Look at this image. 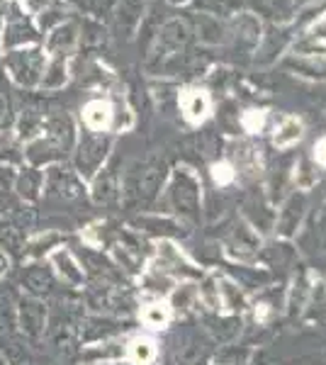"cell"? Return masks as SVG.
I'll return each mask as SVG.
<instances>
[{"instance_id": "obj_13", "label": "cell", "mask_w": 326, "mask_h": 365, "mask_svg": "<svg viewBox=\"0 0 326 365\" xmlns=\"http://www.w3.org/2000/svg\"><path fill=\"white\" fill-rule=\"evenodd\" d=\"M20 187H22V195H25V197H29V200H32V197H37V187H39V175H32V178H29V175H27V178H25V175H22V180H20Z\"/></svg>"}, {"instance_id": "obj_3", "label": "cell", "mask_w": 326, "mask_h": 365, "mask_svg": "<svg viewBox=\"0 0 326 365\" xmlns=\"http://www.w3.org/2000/svg\"><path fill=\"white\" fill-rule=\"evenodd\" d=\"M300 139H302V122L297 117H285V120L275 127V134H272V144L280 146V149H287V146L297 144Z\"/></svg>"}, {"instance_id": "obj_11", "label": "cell", "mask_w": 326, "mask_h": 365, "mask_svg": "<svg viewBox=\"0 0 326 365\" xmlns=\"http://www.w3.org/2000/svg\"><path fill=\"white\" fill-rule=\"evenodd\" d=\"M234 168H231V163L222 161V163H215L212 166V178H215L219 185H229L231 180H234Z\"/></svg>"}, {"instance_id": "obj_6", "label": "cell", "mask_w": 326, "mask_h": 365, "mask_svg": "<svg viewBox=\"0 0 326 365\" xmlns=\"http://www.w3.org/2000/svg\"><path fill=\"white\" fill-rule=\"evenodd\" d=\"M168 319H170V309L165 307L163 302H153V304H149V307H144V312H141V322H144L146 327H151V329H161Z\"/></svg>"}, {"instance_id": "obj_15", "label": "cell", "mask_w": 326, "mask_h": 365, "mask_svg": "<svg viewBox=\"0 0 326 365\" xmlns=\"http://www.w3.org/2000/svg\"><path fill=\"white\" fill-rule=\"evenodd\" d=\"M5 270H8V256H5L3 249H0V275H3Z\"/></svg>"}, {"instance_id": "obj_5", "label": "cell", "mask_w": 326, "mask_h": 365, "mask_svg": "<svg viewBox=\"0 0 326 365\" xmlns=\"http://www.w3.org/2000/svg\"><path fill=\"white\" fill-rule=\"evenodd\" d=\"M22 282H25V287L32 292L34 297L46 295V292H51V287H54L51 273H49V270H44V268H29L25 273V278H22Z\"/></svg>"}, {"instance_id": "obj_2", "label": "cell", "mask_w": 326, "mask_h": 365, "mask_svg": "<svg viewBox=\"0 0 326 365\" xmlns=\"http://www.w3.org/2000/svg\"><path fill=\"white\" fill-rule=\"evenodd\" d=\"M180 108L185 117L195 125L205 122L210 117V110H212V100L207 96V91H200V88H188L185 93L180 96Z\"/></svg>"}, {"instance_id": "obj_14", "label": "cell", "mask_w": 326, "mask_h": 365, "mask_svg": "<svg viewBox=\"0 0 326 365\" xmlns=\"http://www.w3.org/2000/svg\"><path fill=\"white\" fill-rule=\"evenodd\" d=\"M314 158H317V163L326 166V137H322L314 144Z\"/></svg>"}, {"instance_id": "obj_7", "label": "cell", "mask_w": 326, "mask_h": 365, "mask_svg": "<svg viewBox=\"0 0 326 365\" xmlns=\"http://www.w3.org/2000/svg\"><path fill=\"white\" fill-rule=\"evenodd\" d=\"M129 353H132L134 363L146 365L153 361V356H156V346H153L151 339H134L132 346H129Z\"/></svg>"}, {"instance_id": "obj_8", "label": "cell", "mask_w": 326, "mask_h": 365, "mask_svg": "<svg viewBox=\"0 0 326 365\" xmlns=\"http://www.w3.org/2000/svg\"><path fill=\"white\" fill-rule=\"evenodd\" d=\"M110 115H112L110 108L105 103H100V100H96V103H91L86 108V122L93 129H103L110 122Z\"/></svg>"}, {"instance_id": "obj_9", "label": "cell", "mask_w": 326, "mask_h": 365, "mask_svg": "<svg viewBox=\"0 0 326 365\" xmlns=\"http://www.w3.org/2000/svg\"><path fill=\"white\" fill-rule=\"evenodd\" d=\"M22 246V234L15 225H8V222H0V249L8 251H17Z\"/></svg>"}, {"instance_id": "obj_4", "label": "cell", "mask_w": 326, "mask_h": 365, "mask_svg": "<svg viewBox=\"0 0 326 365\" xmlns=\"http://www.w3.org/2000/svg\"><path fill=\"white\" fill-rule=\"evenodd\" d=\"M51 263H54V268L58 270V275H61L63 280L73 282V285H81L83 275H81V270H78V266H76L73 256H71L68 251H63V249L54 251L51 253Z\"/></svg>"}, {"instance_id": "obj_1", "label": "cell", "mask_w": 326, "mask_h": 365, "mask_svg": "<svg viewBox=\"0 0 326 365\" xmlns=\"http://www.w3.org/2000/svg\"><path fill=\"white\" fill-rule=\"evenodd\" d=\"M20 327L27 336H41L46 327V307L39 299H22L20 302Z\"/></svg>"}, {"instance_id": "obj_10", "label": "cell", "mask_w": 326, "mask_h": 365, "mask_svg": "<svg viewBox=\"0 0 326 365\" xmlns=\"http://www.w3.org/2000/svg\"><path fill=\"white\" fill-rule=\"evenodd\" d=\"M265 125V110H246L241 115V127L246 129L248 134H258Z\"/></svg>"}, {"instance_id": "obj_12", "label": "cell", "mask_w": 326, "mask_h": 365, "mask_svg": "<svg viewBox=\"0 0 326 365\" xmlns=\"http://www.w3.org/2000/svg\"><path fill=\"white\" fill-rule=\"evenodd\" d=\"M13 314H10V309H8V304L0 299V334L3 336H10V331H13Z\"/></svg>"}]
</instances>
